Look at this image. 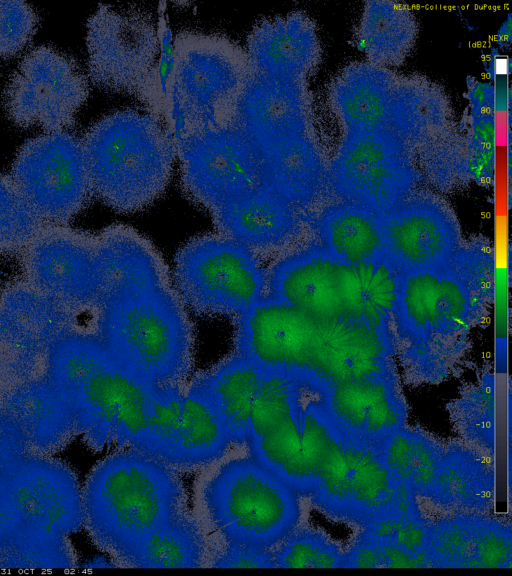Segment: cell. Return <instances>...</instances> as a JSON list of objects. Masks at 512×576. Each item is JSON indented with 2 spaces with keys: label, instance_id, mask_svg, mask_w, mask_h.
<instances>
[{
  "label": "cell",
  "instance_id": "obj_29",
  "mask_svg": "<svg viewBox=\"0 0 512 576\" xmlns=\"http://www.w3.org/2000/svg\"><path fill=\"white\" fill-rule=\"evenodd\" d=\"M489 458L463 442L444 443L429 501L452 513L489 514L495 495Z\"/></svg>",
  "mask_w": 512,
  "mask_h": 576
},
{
  "label": "cell",
  "instance_id": "obj_34",
  "mask_svg": "<svg viewBox=\"0 0 512 576\" xmlns=\"http://www.w3.org/2000/svg\"><path fill=\"white\" fill-rule=\"evenodd\" d=\"M206 541L197 521L185 510L151 534L125 561L134 568H199Z\"/></svg>",
  "mask_w": 512,
  "mask_h": 576
},
{
  "label": "cell",
  "instance_id": "obj_14",
  "mask_svg": "<svg viewBox=\"0 0 512 576\" xmlns=\"http://www.w3.org/2000/svg\"><path fill=\"white\" fill-rule=\"evenodd\" d=\"M310 498L331 518L361 528L385 516L420 513L416 494L394 477L381 445L351 436L341 463Z\"/></svg>",
  "mask_w": 512,
  "mask_h": 576
},
{
  "label": "cell",
  "instance_id": "obj_18",
  "mask_svg": "<svg viewBox=\"0 0 512 576\" xmlns=\"http://www.w3.org/2000/svg\"><path fill=\"white\" fill-rule=\"evenodd\" d=\"M20 266L32 288L80 319L97 315L94 234L68 224H45L20 253Z\"/></svg>",
  "mask_w": 512,
  "mask_h": 576
},
{
  "label": "cell",
  "instance_id": "obj_28",
  "mask_svg": "<svg viewBox=\"0 0 512 576\" xmlns=\"http://www.w3.org/2000/svg\"><path fill=\"white\" fill-rule=\"evenodd\" d=\"M244 49L253 72L302 81L313 57L311 29L299 13L265 17L249 31Z\"/></svg>",
  "mask_w": 512,
  "mask_h": 576
},
{
  "label": "cell",
  "instance_id": "obj_19",
  "mask_svg": "<svg viewBox=\"0 0 512 576\" xmlns=\"http://www.w3.org/2000/svg\"><path fill=\"white\" fill-rule=\"evenodd\" d=\"M323 323L304 309L265 296L236 317L234 353L266 370L315 376L313 362Z\"/></svg>",
  "mask_w": 512,
  "mask_h": 576
},
{
  "label": "cell",
  "instance_id": "obj_31",
  "mask_svg": "<svg viewBox=\"0 0 512 576\" xmlns=\"http://www.w3.org/2000/svg\"><path fill=\"white\" fill-rule=\"evenodd\" d=\"M231 443L227 429L207 397L191 383L184 394L182 419L164 463L175 470L208 465Z\"/></svg>",
  "mask_w": 512,
  "mask_h": 576
},
{
  "label": "cell",
  "instance_id": "obj_21",
  "mask_svg": "<svg viewBox=\"0 0 512 576\" xmlns=\"http://www.w3.org/2000/svg\"><path fill=\"white\" fill-rule=\"evenodd\" d=\"M98 310L114 300L173 286L169 268L145 235L126 224L94 234Z\"/></svg>",
  "mask_w": 512,
  "mask_h": 576
},
{
  "label": "cell",
  "instance_id": "obj_32",
  "mask_svg": "<svg viewBox=\"0 0 512 576\" xmlns=\"http://www.w3.org/2000/svg\"><path fill=\"white\" fill-rule=\"evenodd\" d=\"M316 245L331 255L364 263L384 256L379 215L353 204L329 208L315 223Z\"/></svg>",
  "mask_w": 512,
  "mask_h": 576
},
{
  "label": "cell",
  "instance_id": "obj_24",
  "mask_svg": "<svg viewBox=\"0 0 512 576\" xmlns=\"http://www.w3.org/2000/svg\"><path fill=\"white\" fill-rule=\"evenodd\" d=\"M236 124L260 155L305 137L307 96L302 81L252 71L238 102Z\"/></svg>",
  "mask_w": 512,
  "mask_h": 576
},
{
  "label": "cell",
  "instance_id": "obj_37",
  "mask_svg": "<svg viewBox=\"0 0 512 576\" xmlns=\"http://www.w3.org/2000/svg\"><path fill=\"white\" fill-rule=\"evenodd\" d=\"M44 225L11 176L0 175V257L20 254Z\"/></svg>",
  "mask_w": 512,
  "mask_h": 576
},
{
  "label": "cell",
  "instance_id": "obj_3",
  "mask_svg": "<svg viewBox=\"0 0 512 576\" xmlns=\"http://www.w3.org/2000/svg\"><path fill=\"white\" fill-rule=\"evenodd\" d=\"M45 375L88 448H139L157 387L116 361L95 330L81 326L62 336L50 351Z\"/></svg>",
  "mask_w": 512,
  "mask_h": 576
},
{
  "label": "cell",
  "instance_id": "obj_30",
  "mask_svg": "<svg viewBox=\"0 0 512 576\" xmlns=\"http://www.w3.org/2000/svg\"><path fill=\"white\" fill-rule=\"evenodd\" d=\"M264 374V368L234 353L192 382L219 414L231 442L248 438L252 405Z\"/></svg>",
  "mask_w": 512,
  "mask_h": 576
},
{
  "label": "cell",
  "instance_id": "obj_25",
  "mask_svg": "<svg viewBox=\"0 0 512 576\" xmlns=\"http://www.w3.org/2000/svg\"><path fill=\"white\" fill-rule=\"evenodd\" d=\"M430 568H510L512 530L489 514L452 513L427 524Z\"/></svg>",
  "mask_w": 512,
  "mask_h": 576
},
{
  "label": "cell",
  "instance_id": "obj_11",
  "mask_svg": "<svg viewBox=\"0 0 512 576\" xmlns=\"http://www.w3.org/2000/svg\"><path fill=\"white\" fill-rule=\"evenodd\" d=\"M86 45L93 83L137 97L152 114L164 52L153 15L133 6L101 4L87 21Z\"/></svg>",
  "mask_w": 512,
  "mask_h": 576
},
{
  "label": "cell",
  "instance_id": "obj_16",
  "mask_svg": "<svg viewBox=\"0 0 512 576\" xmlns=\"http://www.w3.org/2000/svg\"><path fill=\"white\" fill-rule=\"evenodd\" d=\"M88 94L87 78L75 60L43 45L21 60L7 83L3 103L15 125L55 132L74 123Z\"/></svg>",
  "mask_w": 512,
  "mask_h": 576
},
{
  "label": "cell",
  "instance_id": "obj_15",
  "mask_svg": "<svg viewBox=\"0 0 512 576\" xmlns=\"http://www.w3.org/2000/svg\"><path fill=\"white\" fill-rule=\"evenodd\" d=\"M80 319L13 280L0 289V390L44 376L50 351Z\"/></svg>",
  "mask_w": 512,
  "mask_h": 576
},
{
  "label": "cell",
  "instance_id": "obj_1",
  "mask_svg": "<svg viewBox=\"0 0 512 576\" xmlns=\"http://www.w3.org/2000/svg\"><path fill=\"white\" fill-rule=\"evenodd\" d=\"M82 526L81 486L65 462L0 448V568H74L70 536Z\"/></svg>",
  "mask_w": 512,
  "mask_h": 576
},
{
  "label": "cell",
  "instance_id": "obj_8",
  "mask_svg": "<svg viewBox=\"0 0 512 576\" xmlns=\"http://www.w3.org/2000/svg\"><path fill=\"white\" fill-rule=\"evenodd\" d=\"M96 333L116 361L155 387L180 384L192 369L194 326L173 286L105 304Z\"/></svg>",
  "mask_w": 512,
  "mask_h": 576
},
{
  "label": "cell",
  "instance_id": "obj_10",
  "mask_svg": "<svg viewBox=\"0 0 512 576\" xmlns=\"http://www.w3.org/2000/svg\"><path fill=\"white\" fill-rule=\"evenodd\" d=\"M171 278L184 305L200 315L236 318L266 296L267 270L258 255L217 232L182 244Z\"/></svg>",
  "mask_w": 512,
  "mask_h": 576
},
{
  "label": "cell",
  "instance_id": "obj_33",
  "mask_svg": "<svg viewBox=\"0 0 512 576\" xmlns=\"http://www.w3.org/2000/svg\"><path fill=\"white\" fill-rule=\"evenodd\" d=\"M261 184L298 210L313 204L323 189L305 137L261 155Z\"/></svg>",
  "mask_w": 512,
  "mask_h": 576
},
{
  "label": "cell",
  "instance_id": "obj_20",
  "mask_svg": "<svg viewBox=\"0 0 512 576\" xmlns=\"http://www.w3.org/2000/svg\"><path fill=\"white\" fill-rule=\"evenodd\" d=\"M379 219L384 256L401 274L448 265L463 241L455 214L432 194H409Z\"/></svg>",
  "mask_w": 512,
  "mask_h": 576
},
{
  "label": "cell",
  "instance_id": "obj_17",
  "mask_svg": "<svg viewBox=\"0 0 512 576\" xmlns=\"http://www.w3.org/2000/svg\"><path fill=\"white\" fill-rule=\"evenodd\" d=\"M181 188L209 212L261 185V155L237 124L173 140Z\"/></svg>",
  "mask_w": 512,
  "mask_h": 576
},
{
  "label": "cell",
  "instance_id": "obj_38",
  "mask_svg": "<svg viewBox=\"0 0 512 576\" xmlns=\"http://www.w3.org/2000/svg\"><path fill=\"white\" fill-rule=\"evenodd\" d=\"M275 568H339L341 546L321 530L296 526L271 547Z\"/></svg>",
  "mask_w": 512,
  "mask_h": 576
},
{
  "label": "cell",
  "instance_id": "obj_22",
  "mask_svg": "<svg viewBox=\"0 0 512 576\" xmlns=\"http://www.w3.org/2000/svg\"><path fill=\"white\" fill-rule=\"evenodd\" d=\"M210 214L217 233L256 255L289 251L305 230L299 210L262 184Z\"/></svg>",
  "mask_w": 512,
  "mask_h": 576
},
{
  "label": "cell",
  "instance_id": "obj_5",
  "mask_svg": "<svg viewBox=\"0 0 512 576\" xmlns=\"http://www.w3.org/2000/svg\"><path fill=\"white\" fill-rule=\"evenodd\" d=\"M251 72L245 49L227 36L178 32L163 53L153 115L173 140L228 128Z\"/></svg>",
  "mask_w": 512,
  "mask_h": 576
},
{
  "label": "cell",
  "instance_id": "obj_36",
  "mask_svg": "<svg viewBox=\"0 0 512 576\" xmlns=\"http://www.w3.org/2000/svg\"><path fill=\"white\" fill-rule=\"evenodd\" d=\"M454 430L467 446L493 457L495 451V378L487 371L465 385L448 405Z\"/></svg>",
  "mask_w": 512,
  "mask_h": 576
},
{
  "label": "cell",
  "instance_id": "obj_12",
  "mask_svg": "<svg viewBox=\"0 0 512 576\" xmlns=\"http://www.w3.org/2000/svg\"><path fill=\"white\" fill-rule=\"evenodd\" d=\"M452 259L444 267L402 273L392 315L396 346L466 351L487 314Z\"/></svg>",
  "mask_w": 512,
  "mask_h": 576
},
{
  "label": "cell",
  "instance_id": "obj_40",
  "mask_svg": "<svg viewBox=\"0 0 512 576\" xmlns=\"http://www.w3.org/2000/svg\"><path fill=\"white\" fill-rule=\"evenodd\" d=\"M38 25L35 9L24 1H0V58L20 52Z\"/></svg>",
  "mask_w": 512,
  "mask_h": 576
},
{
  "label": "cell",
  "instance_id": "obj_4",
  "mask_svg": "<svg viewBox=\"0 0 512 576\" xmlns=\"http://www.w3.org/2000/svg\"><path fill=\"white\" fill-rule=\"evenodd\" d=\"M81 502L91 540L121 565L151 534L185 511L177 470L135 448L99 461L81 488Z\"/></svg>",
  "mask_w": 512,
  "mask_h": 576
},
{
  "label": "cell",
  "instance_id": "obj_2",
  "mask_svg": "<svg viewBox=\"0 0 512 576\" xmlns=\"http://www.w3.org/2000/svg\"><path fill=\"white\" fill-rule=\"evenodd\" d=\"M329 387L316 376L265 369L253 401L250 456L298 495L316 493L342 457L348 435L330 413Z\"/></svg>",
  "mask_w": 512,
  "mask_h": 576
},
{
  "label": "cell",
  "instance_id": "obj_41",
  "mask_svg": "<svg viewBox=\"0 0 512 576\" xmlns=\"http://www.w3.org/2000/svg\"><path fill=\"white\" fill-rule=\"evenodd\" d=\"M210 559L215 568H275L271 548L225 542Z\"/></svg>",
  "mask_w": 512,
  "mask_h": 576
},
{
  "label": "cell",
  "instance_id": "obj_35",
  "mask_svg": "<svg viewBox=\"0 0 512 576\" xmlns=\"http://www.w3.org/2000/svg\"><path fill=\"white\" fill-rule=\"evenodd\" d=\"M443 446L424 430L404 426L384 440L381 450L394 477L429 500Z\"/></svg>",
  "mask_w": 512,
  "mask_h": 576
},
{
  "label": "cell",
  "instance_id": "obj_9",
  "mask_svg": "<svg viewBox=\"0 0 512 576\" xmlns=\"http://www.w3.org/2000/svg\"><path fill=\"white\" fill-rule=\"evenodd\" d=\"M298 496L251 456L223 464L202 494L206 514L225 542L265 548L298 526Z\"/></svg>",
  "mask_w": 512,
  "mask_h": 576
},
{
  "label": "cell",
  "instance_id": "obj_26",
  "mask_svg": "<svg viewBox=\"0 0 512 576\" xmlns=\"http://www.w3.org/2000/svg\"><path fill=\"white\" fill-rule=\"evenodd\" d=\"M328 405L341 430L366 442L381 445L406 426L408 408L397 371L330 385Z\"/></svg>",
  "mask_w": 512,
  "mask_h": 576
},
{
  "label": "cell",
  "instance_id": "obj_6",
  "mask_svg": "<svg viewBox=\"0 0 512 576\" xmlns=\"http://www.w3.org/2000/svg\"><path fill=\"white\" fill-rule=\"evenodd\" d=\"M400 275L386 258L350 263L312 243L289 250L272 264L266 296L323 320L392 326Z\"/></svg>",
  "mask_w": 512,
  "mask_h": 576
},
{
  "label": "cell",
  "instance_id": "obj_7",
  "mask_svg": "<svg viewBox=\"0 0 512 576\" xmlns=\"http://www.w3.org/2000/svg\"><path fill=\"white\" fill-rule=\"evenodd\" d=\"M82 144L93 195L117 213L150 207L169 185L175 144L151 113L112 112L86 131Z\"/></svg>",
  "mask_w": 512,
  "mask_h": 576
},
{
  "label": "cell",
  "instance_id": "obj_13",
  "mask_svg": "<svg viewBox=\"0 0 512 576\" xmlns=\"http://www.w3.org/2000/svg\"><path fill=\"white\" fill-rule=\"evenodd\" d=\"M11 178L45 224H67L93 196L82 139L64 131L25 142Z\"/></svg>",
  "mask_w": 512,
  "mask_h": 576
},
{
  "label": "cell",
  "instance_id": "obj_39",
  "mask_svg": "<svg viewBox=\"0 0 512 576\" xmlns=\"http://www.w3.org/2000/svg\"><path fill=\"white\" fill-rule=\"evenodd\" d=\"M183 401L179 384L157 387L153 412L137 450L164 462L181 423Z\"/></svg>",
  "mask_w": 512,
  "mask_h": 576
},
{
  "label": "cell",
  "instance_id": "obj_27",
  "mask_svg": "<svg viewBox=\"0 0 512 576\" xmlns=\"http://www.w3.org/2000/svg\"><path fill=\"white\" fill-rule=\"evenodd\" d=\"M0 409L35 453L53 456L77 436L66 402L46 375L0 390Z\"/></svg>",
  "mask_w": 512,
  "mask_h": 576
},
{
  "label": "cell",
  "instance_id": "obj_23",
  "mask_svg": "<svg viewBox=\"0 0 512 576\" xmlns=\"http://www.w3.org/2000/svg\"><path fill=\"white\" fill-rule=\"evenodd\" d=\"M392 326L357 320H324L313 362L330 385L396 372Z\"/></svg>",
  "mask_w": 512,
  "mask_h": 576
}]
</instances>
